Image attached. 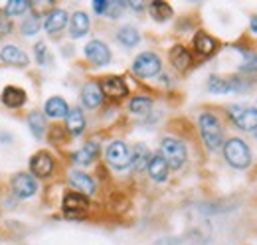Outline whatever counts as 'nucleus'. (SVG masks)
Listing matches in <instances>:
<instances>
[{"instance_id": "obj_24", "label": "nucleus", "mask_w": 257, "mask_h": 245, "mask_svg": "<svg viewBox=\"0 0 257 245\" xmlns=\"http://www.w3.org/2000/svg\"><path fill=\"white\" fill-rule=\"evenodd\" d=\"M44 111H46V115L52 117V119H62V117L67 115L69 107H67V103H65L62 97H52V99L46 101Z\"/></svg>"}, {"instance_id": "obj_15", "label": "nucleus", "mask_w": 257, "mask_h": 245, "mask_svg": "<svg viewBox=\"0 0 257 245\" xmlns=\"http://www.w3.org/2000/svg\"><path fill=\"white\" fill-rule=\"evenodd\" d=\"M65 131L71 135V137H79L83 131H85V115L81 109H69L67 115H65Z\"/></svg>"}, {"instance_id": "obj_38", "label": "nucleus", "mask_w": 257, "mask_h": 245, "mask_svg": "<svg viewBox=\"0 0 257 245\" xmlns=\"http://www.w3.org/2000/svg\"><path fill=\"white\" fill-rule=\"evenodd\" d=\"M249 28H251V32H253V34H257V16H253V18H251Z\"/></svg>"}, {"instance_id": "obj_30", "label": "nucleus", "mask_w": 257, "mask_h": 245, "mask_svg": "<svg viewBox=\"0 0 257 245\" xmlns=\"http://www.w3.org/2000/svg\"><path fill=\"white\" fill-rule=\"evenodd\" d=\"M30 10H32V2H28V0H10L6 4V8H4V14H8V16H24Z\"/></svg>"}, {"instance_id": "obj_8", "label": "nucleus", "mask_w": 257, "mask_h": 245, "mask_svg": "<svg viewBox=\"0 0 257 245\" xmlns=\"http://www.w3.org/2000/svg\"><path fill=\"white\" fill-rule=\"evenodd\" d=\"M101 91H103V97H111V99H123L128 95V87L125 83L123 77L119 75H109V77H103V81L99 83Z\"/></svg>"}, {"instance_id": "obj_9", "label": "nucleus", "mask_w": 257, "mask_h": 245, "mask_svg": "<svg viewBox=\"0 0 257 245\" xmlns=\"http://www.w3.org/2000/svg\"><path fill=\"white\" fill-rule=\"evenodd\" d=\"M30 170L38 178H48L54 172V158L48 151H40L30 158Z\"/></svg>"}, {"instance_id": "obj_3", "label": "nucleus", "mask_w": 257, "mask_h": 245, "mask_svg": "<svg viewBox=\"0 0 257 245\" xmlns=\"http://www.w3.org/2000/svg\"><path fill=\"white\" fill-rule=\"evenodd\" d=\"M161 156L164 158V162L168 164V168L178 170V168L184 166V162L188 158V153H186V147H184L182 141L166 137V139H162L161 143Z\"/></svg>"}, {"instance_id": "obj_21", "label": "nucleus", "mask_w": 257, "mask_h": 245, "mask_svg": "<svg viewBox=\"0 0 257 245\" xmlns=\"http://www.w3.org/2000/svg\"><path fill=\"white\" fill-rule=\"evenodd\" d=\"M0 60H2V63L18 65V67L28 65V56L20 48H16V46H4L2 52H0Z\"/></svg>"}, {"instance_id": "obj_23", "label": "nucleus", "mask_w": 257, "mask_h": 245, "mask_svg": "<svg viewBox=\"0 0 257 245\" xmlns=\"http://www.w3.org/2000/svg\"><path fill=\"white\" fill-rule=\"evenodd\" d=\"M89 32V16L85 12H75L71 16V22H69V36L71 38H83L85 34Z\"/></svg>"}, {"instance_id": "obj_34", "label": "nucleus", "mask_w": 257, "mask_h": 245, "mask_svg": "<svg viewBox=\"0 0 257 245\" xmlns=\"http://www.w3.org/2000/svg\"><path fill=\"white\" fill-rule=\"evenodd\" d=\"M34 52H36V60H38V63H40V65H44L46 60H48V48H46V44H44V42L36 44Z\"/></svg>"}, {"instance_id": "obj_12", "label": "nucleus", "mask_w": 257, "mask_h": 245, "mask_svg": "<svg viewBox=\"0 0 257 245\" xmlns=\"http://www.w3.org/2000/svg\"><path fill=\"white\" fill-rule=\"evenodd\" d=\"M69 184H71L79 194H83V196L95 194V180H93L89 174L81 172V170H71V172H69Z\"/></svg>"}, {"instance_id": "obj_5", "label": "nucleus", "mask_w": 257, "mask_h": 245, "mask_svg": "<svg viewBox=\"0 0 257 245\" xmlns=\"http://www.w3.org/2000/svg\"><path fill=\"white\" fill-rule=\"evenodd\" d=\"M161 69L162 61L155 52H143L133 61V71L139 77H155V75L161 73Z\"/></svg>"}, {"instance_id": "obj_25", "label": "nucleus", "mask_w": 257, "mask_h": 245, "mask_svg": "<svg viewBox=\"0 0 257 245\" xmlns=\"http://www.w3.org/2000/svg\"><path fill=\"white\" fill-rule=\"evenodd\" d=\"M133 158H131V164H133V168H135V172H143L147 166H149V162H151V151L145 147V145H137L135 147V153L131 154Z\"/></svg>"}, {"instance_id": "obj_28", "label": "nucleus", "mask_w": 257, "mask_h": 245, "mask_svg": "<svg viewBox=\"0 0 257 245\" xmlns=\"http://www.w3.org/2000/svg\"><path fill=\"white\" fill-rule=\"evenodd\" d=\"M151 109H153V99L143 97V95L133 97L131 103H128V111H131L133 115H141V117H143V115H149Z\"/></svg>"}, {"instance_id": "obj_32", "label": "nucleus", "mask_w": 257, "mask_h": 245, "mask_svg": "<svg viewBox=\"0 0 257 245\" xmlns=\"http://www.w3.org/2000/svg\"><path fill=\"white\" fill-rule=\"evenodd\" d=\"M22 32L26 34V36H34V34H38L40 32V18L32 14V16H28L24 22H22Z\"/></svg>"}, {"instance_id": "obj_16", "label": "nucleus", "mask_w": 257, "mask_h": 245, "mask_svg": "<svg viewBox=\"0 0 257 245\" xmlns=\"http://www.w3.org/2000/svg\"><path fill=\"white\" fill-rule=\"evenodd\" d=\"M81 101L87 109H97L103 103V91H101L99 83H95V81L85 83L81 89Z\"/></svg>"}, {"instance_id": "obj_6", "label": "nucleus", "mask_w": 257, "mask_h": 245, "mask_svg": "<svg viewBox=\"0 0 257 245\" xmlns=\"http://www.w3.org/2000/svg\"><path fill=\"white\" fill-rule=\"evenodd\" d=\"M89 208V198L79 192H67L64 196V215L69 219H83Z\"/></svg>"}, {"instance_id": "obj_29", "label": "nucleus", "mask_w": 257, "mask_h": 245, "mask_svg": "<svg viewBox=\"0 0 257 245\" xmlns=\"http://www.w3.org/2000/svg\"><path fill=\"white\" fill-rule=\"evenodd\" d=\"M28 127H30V131H32V135L36 139H42L46 135V119H44V115L38 113V111L30 113L28 115Z\"/></svg>"}, {"instance_id": "obj_31", "label": "nucleus", "mask_w": 257, "mask_h": 245, "mask_svg": "<svg viewBox=\"0 0 257 245\" xmlns=\"http://www.w3.org/2000/svg\"><path fill=\"white\" fill-rule=\"evenodd\" d=\"M243 52V63H241V71L247 73H255L257 71V52H249V50H241Z\"/></svg>"}, {"instance_id": "obj_7", "label": "nucleus", "mask_w": 257, "mask_h": 245, "mask_svg": "<svg viewBox=\"0 0 257 245\" xmlns=\"http://www.w3.org/2000/svg\"><path fill=\"white\" fill-rule=\"evenodd\" d=\"M131 158H133V156H131V149H128L123 141H115V143H111V145L107 147L105 160H107L113 168H117V170H123V168L131 166Z\"/></svg>"}, {"instance_id": "obj_22", "label": "nucleus", "mask_w": 257, "mask_h": 245, "mask_svg": "<svg viewBox=\"0 0 257 245\" xmlns=\"http://www.w3.org/2000/svg\"><path fill=\"white\" fill-rule=\"evenodd\" d=\"M97 154H99V145L91 141L83 149H79V151H75V153L71 154V162H75L79 166H87V164H91L95 160Z\"/></svg>"}, {"instance_id": "obj_4", "label": "nucleus", "mask_w": 257, "mask_h": 245, "mask_svg": "<svg viewBox=\"0 0 257 245\" xmlns=\"http://www.w3.org/2000/svg\"><path fill=\"white\" fill-rule=\"evenodd\" d=\"M227 115H229L231 121L235 122L237 129L247 131V133H255L257 131V109H253V107L231 105V107H227Z\"/></svg>"}, {"instance_id": "obj_39", "label": "nucleus", "mask_w": 257, "mask_h": 245, "mask_svg": "<svg viewBox=\"0 0 257 245\" xmlns=\"http://www.w3.org/2000/svg\"><path fill=\"white\" fill-rule=\"evenodd\" d=\"M0 139H2V141H12V137L6 135V133H0Z\"/></svg>"}, {"instance_id": "obj_1", "label": "nucleus", "mask_w": 257, "mask_h": 245, "mask_svg": "<svg viewBox=\"0 0 257 245\" xmlns=\"http://www.w3.org/2000/svg\"><path fill=\"white\" fill-rule=\"evenodd\" d=\"M200 127V135L202 141L206 145L208 151H218L224 143V131H222V122L214 113H202L198 119Z\"/></svg>"}, {"instance_id": "obj_26", "label": "nucleus", "mask_w": 257, "mask_h": 245, "mask_svg": "<svg viewBox=\"0 0 257 245\" xmlns=\"http://www.w3.org/2000/svg\"><path fill=\"white\" fill-rule=\"evenodd\" d=\"M149 12H151V16L157 20V22H166V20H170L172 18V8H170V4H166V2H162V0H155V2H151V6H149Z\"/></svg>"}, {"instance_id": "obj_13", "label": "nucleus", "mask_w": 257, "mask_h": 245, "mask_svg": "<svg viewBox=\"0 0 257 245\" xmlns=\"http://www.w3.org/2000/svg\"><path fill=\"white\" fill-rule=\"evenodd\" d=\"M208 89H210L212 93L224 95V93L239 91V89H243V85H241L239 79H233V77L224 79V77H216V75H212L210 81H208Z\"/></svg>"}, {"instance_id": "obj_35", "label": "nucleus", "mask_w": 257, "mask_h": 245, "mask_svg": "<svg viewBox=\"0 0 257 245\" xmlns=\"http://www.w3.org/2000/svg\"><path fill=\"white\" fill-rule=\"evenodd\" d=\"M10 32H12V22L8 20L6 14H0V40H2L4 36H8Z\"/></svg>"}, {"instance_id": "obj_36", "label": "nucleus", "mask_w": 257, "mask_h": 245, "mask_svg": "<svg viewBox=\"0 0 257 245\" xmlns=\"http://www.w3.org/2000/svg\"><path fill=\"white\" fill-rule=\"evenodd\" d=\"M107 6H109L107 0H95L93 2V10H95V14H99V16H103L107 12Z\"/></svg>"}, {"instance_id": "obj_11", "label": "nucleus", "mask_w": 257, "mask_h": 245, "mask_svg": "<svg viewBox=\"0 0 257 245\" xmlns=\"http://www.w3.org/2000/svg\"><path fill=\"white\" fill-rule=\"evenodd\" d=\"M36 190H38V184H36V180H34L30 174H26V172H20V174H16V176L12 178V192H14L18 198H22V200L32 198L34 194H36Z\"/></svg>"}, {"instance_id": "obj_14", "label": "nucleus", "mask_w": 257, "mask_h": 245, "mask_svg": "<svg viewBox=\"0 0 257 245\" xmlns=\"http://www.w3.org/2000/svg\"><path fill=\"white\" fill-rule=\"evenodd\" d=\"M67 24V12L62 8H52L48 14H46V20H44V28L48 34H58L62 32Z\"/></svg>"}, {"instance_id": "obj_2", "label": "nucleus", "mask_w": 257, "mask_h": 245, "mask_svg": "<svg viewBox=\"0 0 257 245\" xmlns=\"http://www.w3.org/2000/svg\"><path fill=\"white\" fill-rule=\"evenodd\" d=\"M224 158L231 168L243 170L251 162V151L245 145V141H241V139H229L227 143H224Z\"/></svg>"}, {"instance_id": "obj_18", "label": "nucleus", "mask_w": 257, "mask_h": 245, "mask_svg": "<svg viewBox=\"0 0 257 245\" xmlns=\"http://www.w3.org/2000/svg\"><path fill=\"white\" fill-rule=\"evenodd\" d=\"M147 170H149V176L155 180V182H166L168 180V164L164 162V158H162L161 154H155V156H151V162H149V166H147Z\"/></svg>"}, {"instance_id": "obj_20", "label": "nucleus", "mask_w": 257, "mask_h": 245, "mask_svg": "<svg viewBox=\"0 0 257 245\" xmlns=\"http://www.w3.org/2000/svg\"><path fill=\"white\" fill-rule=\"evenodd\" d=\"M170 61H172V65H174V69H178V71H186V69H190V65H192V54L184 48V46H174L172 50H170Z\"/></svg>"}, {"instance_id": "obj_37", "label": "nucleus", "mask_w": 257, "mask_h": 245, "mask_svg": "<svg viewBox=\"0 0 257 245\" xmlns=\"http://www.w3.org/2000/svg\"><path fill=\"white\" fill-rule=\"evenodd\" d=\"M128 6H131L133 10H137V12H143V10H145V4H143V2H135V0H131Z\"/></svg>"}, {"instance_id": "obj_27", "label": "nucleus", "mask_w": 257, "mask_h": 245, "mask_svg": "<svg viewBox=\"0 0 257 245\" xmlns=\"http://www.w3.org/2000/svg\"><path fill=\"white\" fill-rule=\"evenodd\" d=\"M117 42L121 46H125V48H135L141 42V34L133 26H123L121 30L117 32Z\"/></svg>"}, {"instance_id": "obj_17", "label": "nucleus", "mask_w": 257, "mask_h": 245, "mask_svg": "<svg viewBox=\"0 0 257 245\" xmlns=\"http://www.w3.org/2000/svg\"><path fill=\"white\" fill-rule=\"evenodd\" d=\"M194 50H196L198 56L208 58V56H212V54L218 50V42H216L210 34H206V32H198V34L194 36Z\"/></svg>"}, {"instance_id": "obj_33", "label": "nucleus", "mask_w": 257, "mask_h": 245, "mask_svg": "<svg viewBox=\"0 0 257 245\" xmlns=\"http://www.w3.org/2000/svg\"><path fill=\"white\" fill-rule=\"evenodd\" d=\"M127 4L125 2H121V0H115V2H109V6H107V12H105V16H109L111 20H115V18H119L121 16V12H123V8H125Z\"/></svg>"}, {"instance_id": "obj_10", "label": "nucleus", "mask_w": 257, "mask_h": 245, "mask_svg": "<svg viewBox=\"0 0 257 245\" xmlns=\"http://www.w3.org/2000/svg\"><path fill=\"white\" fill-rule=\"evenodd\" d=\"M83 54H85L87 60L91 61V63H95V65H107V63L111 61V50H109L107 44H103L101 40H91V42L85 46Z\"/></svg>"}, {"instance_id": "obj_19", "label": "nucleus", "mask_w": 257, "mask_h": 245, "mask_svg": "<svg viewBox=\"0 0 257 245\" xmlns=\"http://www.w3.org/2000/svg\"><path fill=\"white\" fill-rule=\"evenodd\" d=\"M26 91L24 89H20V87H16V85H8V87H4V91H2V103L6 105V107H10V109H20L24 103H26Z\"/></svg>"}, {"instance_id": "obj_40", "label": "nucleus", "mask_w": 257, "mask_h": 245, "mask_svg": "<svg viewBox=\"0 0 257 245\" xmlns=\"http://www.w3.org/2000/svg\"><path fill=\"white\" fill-rule=\"evenodd\" d=\"M255 137H257V131H255Z\"/></svg>"}]
</instances>
